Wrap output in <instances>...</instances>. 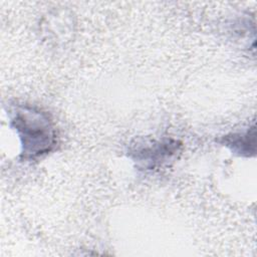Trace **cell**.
I'll return each instance as SVG.
<instances>
[{"label":"cell","instance_id":"cell-2","mask_svg":"<svg viewBox=\"0 0 257 257\" xmlns=\"http://www.w3.org/2000/svg\"><path fill=\"white\" fill-rule=\"evenodd\" d=\"M255 127L252 126L250 131L246 134H234L231 136H226L224 138V144L232 149V151L244 155L250 156L255 154Z\"/></svg>","mask_w":257,"mask_h":257},{"label":"cell","instance_id":"cell-1","mask_svg":"<svg viewBox=\"0 0 257 257\" xmlns=\"http://www.w3.org/2000/svg\"><path fill=\"white\" fill-rule=\"evenodd\" d=\"M11 122L21 140L25 159L39 157L53 148L54 128L45 112L30 106L20 107L14 113Z\"/></svg>","mask_w":257,"mask_h":257}]
</instances>
